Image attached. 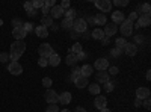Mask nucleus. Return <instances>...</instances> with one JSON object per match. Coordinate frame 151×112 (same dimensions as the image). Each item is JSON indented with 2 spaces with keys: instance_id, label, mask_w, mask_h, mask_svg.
Instances as JSON below:
<instances>
[{
  "instance_id": "nucleus-46",
  "label": "nucleus",
  "mask_w": 151,
  "mask_h": 112,
  "mask_svg": "<svg viewBox=\"0 0 151 112\" xmlns=\"http://www.w3.org/2000/svg\"><path fill=\"white\" fill-rule=\"evenodd\" d=\"M122 53V50H119V48H113L112 50V56H119Z\"/></svg>"
},
{
  "instance_id": "nucleus-9",
  "label": "nucleus",
  "mask_w": 151,
  "mask_h": 112,
  "mask_svg": "<svg viewBox=\"0 0 151 112\" xmlns=\"http://www.w3.org/2000/svg\"><path fill=\"white\" fill-rule=\"evenodd\" d=\"M12 35H14V38L17 41H23L24 40V36H26V30H24L23 26H18V27H14V30H12Z\"/></svg>"
},
{
  "instance_id": "nucleus-52",
  "label": "nucleus",
  "mask_w": 151,
  "mask_h": 112,
  "mask_svg": "<svg viewBox=\"0 0 151 112\" xmlns=\"http://www.w3.org/2000/svg\"><path fill=\"white\" fill-rule=\"evenodd\" d=\"M141 105H142V100H139V98H136V100H134V106H136V108H139Z\"/></svg>"
},
{
  "instance_id": "nucleus-19",
  "label": "nucleus",
  "mask_w": 151,
  "mask_h": 112,
  "mask_svg": "<svg viewBox=\"0 0 151 112\" xmlns=\"http://www.w3.org/2000/svg\"><path fill=\"white\" fill-rule=\"evenodd\" d=\"M59 102H60L62 105H68V103L71 102V92H68V91L62 92V94L59 95Z\"/></svg>"
},
{
  "instance_id": "nucleus-40",
  "label": "nucleus",
  "mask_w": 151,
  "mask_h": 112,
  "mask_svg": "<svg viewBox=\"0 0 151 112\" xmlns=\"http://www.w3.org/2000/svg\"><path fill=\"white\" fill-rule=\"evenodd\" d=\"M8 59H9V53H0V62H8Z\"/></svg>"
},
{
  "instance_id": "nucleus-60",
  "label": "nucleus",
  "mask_w": 151,
  "mask_h": 112,
  "mask_svg": "<svg viewBox=\"0 0 151 112\" xmlns=\"http://www.w3.org/2000/svg\"><path fill=\"white\" fill-rule=\"evenodd\" d=\"M2 24H3V21H2V20H0V26H2Z\"/></svg>"
},
{
  "instance_id": "nucleus-33",
  "label": "nucleus",
  "mask_w": 151,
  "mask_h": 112,
  "mask_svg": "<svg viewBox=\"0 0 151 112\" xmlns=\"http://www.w3.org/2000/svg\"><path fill=\"white\" fill-rule=\"evenodd\" d=\"M104 88H106V92H110V91H113V88H115V83L109 80V82L104 83Z\"/></svg>"
},
{
  "instance_id": "nucleus-22",
  "label": "nucleus",
  "mask_w": 151,
  "mask_h": 112,
  "mask_svg": "<svg viewBox=\"0 0 151 112\" xmlns=\"http://www.w3.org/2000/svg\"><path fill=\"white\" fill-rule=\"evenodd\" d=\"M59 64H60V58H59V55L53 53L52 56L48 58V65H52V67H58Z\"/></svg>"
},
{
  "instance_id": "nucleus-10",
  "label": "nucleus",
  "mask_w": 151,
  "mask_h": 112,
  "mask_svg": "<svg viewBox=\"0 0 151 112\" xmlns=\"http://www.w3.org/2000/svg\"><path fill=\"white\" fill-rule=\"evenodd\" d=\"M64 9H62L59 5H56V6H53V8H50V17L52 18H60L62 15H64Z\"/></svg>"
},
{
  "instance_id": "nucleus-41",
  "label": "nucleus",
  "mask_w": 151,
  "mask_h": 112,
  "mask_svg": "<svg viewBox=\"0 0 151 112\" xmlns=\"http://www.w3.org/2000/svg\"><path fill=\"white\" fill-rule=\"evenodd\" d=\"M45 112H59V109H58L56 105H50V106L45 109Z\"/></svg>"
},
{
  "instance_id": "nucleus-28",
  "label": "nucleus",
  "mask_w": 151,
  "mask_h": 112,
  "mask_svg": "<svg viewBox=\"0 0 151 112\" xmlns=\"http://www.w3.org/2000/svg\"><path fill=\"white\" fill-rule=\"evenodd\" d=\"M60 26H62V29H73V20H68V18H64L62 20V23H60Z\"/></svg>"
},
{
  "instance_id": "nucleus-17",
  "label": "nucleus",
  "mask_w": 151,
  "mask_h": 112,
  "mask_svg": "<svg viewBox=\"0 0 151 112\" xmlns=\"http://www.w3.org/2000/svg\"><path fill=\"white\" fill-rule=\"evenodd\" d=\"M95 108L97 109H100V111H101V109H104L106 108V105H107V100H106V97H101V95H100V97H97L95 98Z\"/></svg>"
},
{
  "instance_id": "nucleus-56",
  "label": "nucleus",
  "mask_w": 151,
  "mask_h": 112,
  "mask_svg": "<svg viewBox=\"0 0 151 112\" xmlns=\"http://www.w3.org/2000/svg\"><path fill=\"white\" fill-rule=\"evenodd\" d=\"M50 27H52V30H58V27H59V26H58V24H52Z\"/></svg>"
},
{
  "instance_id": "nucleus-35",
  "label": "nucleus",
  "mask_w": 151,
  "mask_h": 112,
  "mask_svg": "<svg viewBox=\"0 0 151 112\" xmlns=\"http://www.w3.org/2000/svg\"><path fill=\"white\" fill-rule=\"evenodd\" d=\"M38 65H40V67H47V65H48V59H47V58H40V61H38Z\"/></svg>"
},
{
  "instance_id": "nucleus-31",
  "label": "nucleus",
  "mask_w": 151,
  "mask_h": 112,
  "mask_svg": "<svg viewBox=\"0 0 151 112\" xmlns=\"http://www.w3.org/2000/svg\"><path fill=\"white\" fill-rule=\"evenodd\" d=\"M127 46V41H125V38H118L116 40V48H119V50L124 52V47Z\"/></svg>"
},
{
  "instance_id": "nucleus-2",
  "label": "nucleus",
  "mask_w": 151,
  "mask_h": 112,
  "mask_svg": "<svg viewBox=\"0 0 151 112\" xmlns=\"http://www.w3.org/2000/svg\"><path fill=\"white\" fill-rule=\"evenodd\" d=\"M86 29H88V24H86L85 18H76V20L73 21V30H76L77 33L82 35Z\"/></svg>"
},
{
  "instance_id": "nucleus-38",
  "label": "nucleus",
  "mask_w": 151,
  "mask_h": 112,
  "mask_svg": "<svg viewBox=\"0 0 151 112\" xmlns=\"http://www.w3.org/2000/svg\"><path fill=\"white\" fill-rule=\"evenodd\" d=\"M32 5H33L35 9L36 8H42L44 6V2H42V0H35V2H32Z\"/></svg>"
},
{
  "instance_id": "nucleus-54",
  "label": "nucleus",
  "mask_w": 151,
  "mask_h": 112,
  "mask_svg": "<svg viewBox=\"0 0 151 112\" xmlns=\"http://www.w3.org/2000/svg\"><path fill=\"white\" fill-rule=\"evenodd\" d=\"M101 41H103V44H104V46H106V44H109V43H110V40H109V38H107V36H104V38H103V40H101Z\"/></svg>"
},
{
  "instance_id": "nucleus-14",
  "label": "nucleus",
  "mask_w": 151,
  "mask_h": 112,
  "mask_svg": "<svg viewBox=\"0 0 151 112\" xmlns=\"http://www.w3.org/2000/svg\"><path fill=\"white\" fill-rule=\"evenodd\" d=\"M112 20H113V24H121L125 20V17H124V14L121 11H115L112 14Z\"/></svg>"
},
{
  "instance_id": "nucleus-42",
  "label": "nucleus",
  "mask_w": 151,
  "mask_h": 112,
  "mask_svg": "<svg viewBox=\"0 0 151 112\" xmlns=\"http://www.w3.org/2000/svg\"><path fill=\"white\" fill-rule=\"evenodd\" d=\"M59 6L64 9V11H65V9H70V0H64V2H62Z\"/></svg>"
},
{
  "instance_id": "nucleus-12",
  "label": "nucleus",
  "mask_w": 151,
  "mask_h": 112,
  "mask_svg": "<svg viewBox=\"0 0 151 112\" xmlns=\"http://www.w3.org/2000/svg\"><path fill=\"white\" fill-rule=\"evenodd\" d=\"M116 30H118V26L112 23V24H106V29H104L103 32H104V35L109 38V36H113V35H115V33H116Z\"/></svg>"
},
{
  "instance_id": "nucleus-50",
  "label": "nucleus",
  "mask_w": 151,
  "mask_h": 112,
  "mask_svg": "<svg viewBox=\"0 0 151 112\" xmlns=\"http://www.w3.org/2000/svg\"><path fill=\"white\" fill-rule=\"evenodd\" d=\"M83 35H85V36H83V38H85V40H88V38H91V32H89V30H88V29H86V30L83 32Z\"/></svg>"
},
{
  "instance_id": "nucleus-59",
  "label": "nucleus",
  "mask_w": 151,
  "mask_h": 112,
  "mask_svg": "<svg viewBox=\"0 0 151 112\" xmlns=\"http://www.w3.org/2000/svg\"><path fill=\"white\" fill-rule=\"evenodd\" d=\"M60 112H70V111H68V109H62Z\"/></svg>"
},
{
  "instance_id": "nucleus-7",
  "label": "nucleus",
  "mask_w": 151,
  "mask_h": 112,
  "mask_svg": "<svg viewBox=\"0 0 151 112\" xmlns=\"http://www.w3.org/2000/svg\"><path fill=\"white\" fill-rule=\"evenodd\" d=\"M92 68H95L97 71H106L109 68V61L106 58H100V59L95 61V64H94Z\"/></svg>"
},
{
  "instance_id": "nucleus-36",
  "label": "nucleus",
  "mask_w": 151,
  "mask_h": 112,
  "mask_svg": "<svg viewBox=\"0 0 151 112\" xmlns=\"http://www.w3.org/2000/svg\"><path fill=\"white\" fill-rule=\"evenodd\" d=\"M23 27H24V30H26V33H27V32H32L33 30V24L32 23H24Z\"/></svg>"
},
{
  "instance_id": "nucleus-29",
  "label": "nucleus",
  "mask_w": 151,
  "mask_h": 112,
  "mask_svg": "<svg viewBox=\"0 0 151 112\" xmlns=\"http://www.w3.org/2000/svg\"><path fill=\"white\" fill-rule=\"evenodd\" d=\"M79 76H82V71H80V67H74V70H73V73H71V76H70V79L74 82V79H77Z\"/></svg>"
},
{
  "instance_id": "nucleus-39",
  "label": "nucleus",
  "mask_w": 151,
  "mask_h": 112,
  "mask_svg": "<svg viewBox=\"0 0 151 112\" xmlns=\"http://www.w3.org/2000/svg\"><path fill=\"white\" fill-rule=\"evenodd\" d=\"M113 3H115L116 6H127V5H129V2H127V0H115Z\"/></svg>"
},
{
  "instance_id": "nucleus-23",
  "label": "nucleus",
  "mask_w": 151,
  "mask_h": 112,
  "mask_svg": "<svg viewBox=\"0 0 151 112\" xmlns=\"http://www.w3.org/2000/svg\"><path fill=\"white\" fill-rule=\"evenodd\" d=\"M77 61H79L77 59V55H74V53H68V56L65 59L67 65H73V67H76V62H77Z\"/></svg>"
},
{
  "instance_id": "nucleus-37",
  "label": "nucleus",
  "mask_w": 151,
  "mask_h": 112,
  "mask_svg": "<svg viewBox=\"0 0 151 112\" xmlns=\"http://www.w3.org/2000/svg\"><path fill=\"white\" fill-rule=\"evenodd\" d=\"M42 85L45 86V88H50V86H52V79H50V77H44L42 79Z\"/></svg>"
},
{
  "instance_id": "nucleus-4",
  "label": "nucleus",
  "mask_w": 151,
  "mask_h": 112,
  "mask_svg": "<svg viewBox=\"0 0 151 112\" xmlns=\"http://www.w3.org/2000/svg\"><path fill=\"white\" fill-rule=\"evenodd\" d=\"M38 53L41 55V58H50L55 52H53V48H52V46L50 44H41L40 47H38Z\"/></svg>"
},
{
  "instance_id": "nucleus-43",
  "label": "nucleus",
  "mask_w": 151,
  "mask_h": 112,
  "mask_svg": "<svg viewBox=\"0 0 151 112\" xmlns=\"http://www.w3.org/2000/svg\"><path fill=\"white\" fill-rule=\"evenodd\" d=\"M41 12H42V14H44V17H45V15H50V8L44 5V6L41 8Z\"/></svg>"
},
{
  "instance_id": "nucleus-26",
  "label": "nucleus",
  "mask_w": 151,
  "mask_h": 112,
  "mask_svg": "<svg viewBox=\"0 0 151 112\" xmlns=\"http://www.w3.org/2000/svg\"><path fill=\"white\" fill-rule=\"evenodd\" d=\"M53 24V18L50 17V15H45V17H42V20H41V26H44V27H48V26H52Z\"/></svg>"
},
{
  "instance_id": "nucleus-16",
  "label": "nucleus",
  "mask_w": 151,
  "mask_h": 112,
  "mask_svg": "<svg viewBox=\"0 0 151 112\" xmlns=\"http://www.w3.org/2000/svg\"><path fill=\"white\" fill-rule=\"evenodd\" d=\"M80 71H82V76L83 77H89L91 74H94V68H92V65H89V64H86V65H83V67H80Z\"/></svg>"
},
{
  "instance_id": "nucleus-45",
  "label": "nucleus",
  "mask_w": 151,
  "mask_h": 112,
  "mask_svg": "<svg viewBox=\"0 0 151 112\" xmlns=\"http://www.w3.org/2000/svg\"><path fill=\"white\" fill-rule=\"evenodd\" d=\"M127 20H130L132 23L134 21V20H137V15H136V12H130V15H129V18Z\"/></svg>"
},
{
  "instance_id": "nucleus-30",
  "label": "nucleus",
  "mask_w": 151,
  "mask_h": 112,
  "mask_svg": "<svg viewBox=\"0 0 151 112\" xmlns=\"http://www.w3.org/2000/svg\"><path fill=\"white\" fill-rule=\"evenodd\" d=\"M88 88H89V92L91 94H100V85H97V83H91V85H88Z\"/></svg>"
},
{
  "instance_id": "nucleus-21",
  "label": "nucleus",
  "mask_w": 151,
  "mask_h": 112,
  "mask_svg": "<svg viewBox=\"0 0 151 112\" xmlns=\"http://www.w3.org/2000/svg\"><path fill=\"white\" fill-rule=\"evenodd\" d=\"M35 33H36V36H40V38H45L48 35V30L44 26H38V27H35Z\"/></svg>"
},
{
  "instance_id": "nucleus-57",
  "label": "nucleus",
  "mask_w": 151,
  "mask_h": 112,
  "mask_svg": "<svg viewBox=\"0 0 151 112\" xmlns=\"http://www.w3.org/2000/svg\"><path fill=\"white\" fill-rule=\"evenodd\" d=\"M147 79H148V80H150V79H151V71H150V70H148V71H147Z\"/></svg>"
},
{
  "instance_id": "nucleus-18",
  "label": "nucleus",
  "mask_w": 151,
  "mask_h": 112,
  "mask_svg": "<svg viewBox=\"0 0 151 112\" xmlns=\"http://www.w3.org/2000/svg\"><path fill=\"white\" fill-rule=\"evenodd\" d=\"M124 52L127 53L129 56H134L136 52H137V47H136V44H130V43H127V46L124 47Z\"/></svg>"
},
{
  "instance_id": "nucleus-44",
  "label": "nucleus",
  "mask_w": 151,
  "mask_h": 112,
  "mask_svg": "<svg viewBox=\"0 0 151 112\" xmlns=\"http://www.w3.org/2000/svg\"><path fill=\"white\" fill-rule=\"evenodd\" d=\"M24 9H26V12H27V11H30V9H35V8H33L32 2H26V3H24Z\"/></svg>"
},
{
  "instance_id": "nucleus-49",
  "label": "nucleus",
  "mask_w": 151,
  "mask_h": 112,
  "mask_svg": "<svg viewBox=\"0 0 151 112\" xmlns=\"http://www.w3.org/2000/svg\"><path fill=\"white\" fill-rule=\"evenodd\" d=\"M79 36H80V33H77L76 30H73V29H71V38H74V40H76V38H79Z\"/></svg>"
},
{
  "instance_id": "nucleus-27",
  "label": "nucleus",
  "mask_w": 151,
  "mask_h": 112,
  "mask_svg": "<svg viewBox=\"0 0 151 112\" xmlns=\"http://www.w3.org/2000/svg\"><path fill=\"white\" fill-rule=\"evenodd\" d=\"M64 15H65V18H68V20H76V9H73V8H70V9H67L65 12H64Z\"/></svg>"
},
{
  "instance_id": "nucleus-48",
  "label": "nucleus",
  "mask_w": 151,
  "mask_h": 112,
  "mask_svg": "<svg viewBox=\"0 0 151 112\" xmlns=\"http://www.w3.org/2000/svg\"><path fill=\"white\" fill-rule=\"evenodd\" d=\"M134 41H136V43H144V36H142V35H136V36H134Z\"/></svg>"
},
{
  "instance_id": "nucleus-58",
  "label": "nucleus",
  "mask_w": 151,
  "mask_h": 112,
  "mask_svg": "<svg viewBox=\"0 0 151 112\" xmlns=\"http://www.w3.org/2000/svg\"><path fill=\"white\" fill-rule=\"evenodd\" d=\"M101 112H110V111H109L107 108H104V109H101Z\"/></svg>"
},
{
  "instance_id": "nucleus-1",
  "label": "nucleus",
  "mask_w": 151,
  "mask_h": 112,
  "mask_svg": "<svg viewBox=\"0 0 151 112\" xmlns=\"http://www.w3.org/2000/svg\"><path fill=\"white\" fill-rule=\"evenodd\" d=\"M26 50V44L24 41H14L11 44V55H9V59L11 61H17L23 53Z\"/></svg>"
},
{
  "instance_id": "nucleus-11",
  "label": "nucleus",
  "mask_w": 151,
  "mask_h": 112,
  "mask_svg": "<svg viewBox=\"0 0 151 112\" xmlns=\"http://www.w3.org/2000/svg\"><path fill=\"white\" fill-rule=\"evenodd\" d=\"M150 23H151L150 15H139L137 17V24L136 26L137 27H147V26H150Z\"/></svg>"
},
{
  "instance_id": "nucleus-24",
  "label": "nucleus",
  "mask_w": 151,
  "mask_h": 112,
  "mask_svg": "<svg viewBox=\"0 0 151 112\" xmlns=\"http://www.w3.org/2000/svg\"><path fill=\"white\" fill-rule=\"evenodd\" d=\"M91 36H94V40H103L104 38V32H103V29H94L91 32Z\"/></svg>"
},
{
  "instance_id": "nucleus-51",
  "label": "nucleus",
  "mask_w": 151,
  "mask_h": 112,
  "mask_svg": "<svg viewBox=\"0 0 151 112\" xmlns=\"http://www.w3.org/2000/svg\"><path fill=\"white\" fill-rule=\"evenodd\" d=\"M35 14H36V9H30V11H27V15H29V17H35Z\"/></svg>"
},
{
  "instance_id": "nucleus-3",
  "label": "nucleus",
  "mask_w": 151,
  "mask_h": 112,
  "mask_svg": "<svg viewBox=\"0 0 151 112\" xmlns=\"http://www.w3.org/2000/svg\"><path fill=\"white\" fill-rule=\"evenodd\" d=\"M119 30H121V33H122L124 36H130V35L133 33V23H132L130 20H124V21L121 23Z\"/></svg>"
},
{
  "instance_id": "nucleus-13",
  "label": "nucleus",
  "mask_w": 151,
  "mask_h": 112,
  "mask_svg": "<svg viewBox=\"0 0 151 112\" xmlns=\"http://www.w3.org/2000/svg\"><path fill=\"white\" fill-rule=\"evenodd\" d=\"M136 97L139 100H145V98L150 97V90L148 88H137L136 90Z\"/></svg>"
},
{
  "instance_id": "nucleus-5",
  "label": "nucleus",
  "mask_w": 151,
  "mask_h": 112,
  "mask_svg": "<svg viewBox=\"0 0 151 112\" xmlns=\"http://www.w3.org/2000/svg\"><path fill=\"white\" fill-rule=\"evenodd\" d=\"M44 97H45V102L50 103V105H56V103L59 102V95H58V92L53 91V90H47Z\"/></svg>"
},
{
  "instance_id": "nucleus-47",
  "label": "nucleus",
  "mask_w": 151,
  "mask_h": 112,
  "mask_svg": "<svg viewBox=\"0 0 151 112\" xmlns=\"http://www.w3.org/2000/svg\"><path fill=\"white\" fill-rule=\"evenodd\" d=\"M144 108H145V109H150V108H151V102H150V98H145V102H144Z\"/></svg>"
},
{
  "instance_id": "nucleus-15",
  "label": "nucleus",
  "mask_w": 151,
  "mask_h": 112,
  "mask_svg": "<svg viewBox=\"0 0 151 112\" xmlns=\"http://www.w3.org/2000/svg\"><path fill=\"white\" fill-rule=\"evenodd\" d=\"M95 80L100 82V83L109 82V74H107V71H98V73L95 74Z\"/></svg>"
},
{
  "instance_id": "nucleus-34",
  "label": "nucleus",
  "mask_w": 151,
  "mask_h": 112,
  "mask_svg": "<svg viewBox=\"0 0 151 112\" xmlns=\"http://www.w3.org/2000/svg\"><path fill=\"white\" fill-rule=\"evenodd\" d=\"M106 71H107V74H112V76H116V74H118V67H109Z\"/></svg>"
},
{
  "instance_id": "nucleus-55",
  "label": "nucleus",
  "mask_w": 151,
  "mask_h": 112,
  "mask_svg": "<svg viewBox=\"0 0 151 112\" xmlns=\"http://www.w3.org/2000/svg\"><path fill=\"white\" fill-rule=\"evenodd\" d=\"M74 112H86V111H85L83 108H76V111H74Z\"/></svg>"
},
{
  "instance_id": "nucleus-53",
  "label": "nucleus",
  "mask_w": 151,
  "mask_h": 112,
  "mask_svg": "<svg viewBox=\"0 0 151 112\" xmlns=\"http://www.w3.org/2000/svg\"><path fill=\"white\" fill-rule=\"evenodd\" d=\"M14 26H15V27H18V26H23V24H20V20H18V18H15V20H14Z\"/></svg>"
},
{
  "instance_id": "nucleus-32",
  "label": "nucleus",
  "mask_w": 151,
  "mask_h": 112,
  "mask_svg": "<svg viewBox=\"0 0 151 112\" xmlns=\"http://www.w3.org/2000/svg\"><path fill=\"white\" fill-rule=\"evenodd\" d=\"M80 52H82V44L76 43V44L73 46V52H71V53H74V55H79Z\"/></svg>"
},
{
  "instance_id": "nucleus-8",
  "label": "nucleus",
  "mask_w": 151,
  "mask_h": 112,
  "mask_svg": "<svg viewBox=\"0 0 151 112\" xmlns=\"http://www.w3.org/2000/svg\"><path fill=\"white\" fill-rule=\"evenodd\" d=\"M8 70H9L11 74H14V76H18V74L23 73V67L18 64V61H12L9 64V67H8Z\"/></svg>"
},
{
  "instance_id": "nucleus-6",
  "label": "nucleus",
  "mask_w": 151,
  "mask_h": 112,
  "mask_svg": "<svg viewBox=\"0 0 151 112\" xmlns=\"http://www.w3.org/2000/svg\"><path fill=\"white\" fill-rule=\"evenodd\" d=\"M95 8H98L100 11H101V14H104V12H109L110 8H112V3L109 2V0H95Z\"/></svg>"
},
{
  "instance_id": "nucleus-25",
  "label": "nucleus",
  "mask_w": 151,
  "mask_h": 112,
  "mask_svg": "<svg viewBox=\"0 0 151 112\" xmlns=\"http://www.w3.org/2000/svg\"><path fill=\"white\" fill-rule=\"evenodd\" d=\"M95 23L97 24H107V18H106V14H97L95 15Z\"/></svg>"
},
{
  "instance_id": "nucleus-20",
  "label": "nucleus",
  "mask_w": 151,
  "mask_h": 112,
  "mask_svg": "<svg viewBox=\"0 0 151 112\" xmlns=\"http://www.w3.org/2000/svg\"><path fill=\"white\" fill-rule=\"evenodd\" d=\"M74 83H76V86H77V88H85V86L89 85V83H88V79L83 77V76H79L77 79H74Z\"/></svg>"
}]
</instances>
